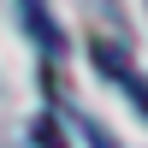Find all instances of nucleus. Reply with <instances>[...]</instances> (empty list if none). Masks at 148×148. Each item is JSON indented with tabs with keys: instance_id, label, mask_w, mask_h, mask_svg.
<instances>
[{
	"instance_id": "f257e3e1",
	"label": "nucleus",
	"mask_w": 148,
	"mask_h": 148,
	"mask_svg": "<svg viewBox=\"0 0 148 148\" xmlns=\"http://www.w3.org/2000/svg\"><path fill=\"white\" fill-rule=\"evenodd\" d=\"M95 65H101L107 77H113L119 89L130 95V101H136V113H148V77H142L136 65H130L125 53H119V47H107V42H95Z\"/></svg>"
},
{
	"instance_id": "f03ea898",
	"label": "nucleus",
	"mask_w": 148,
	"mask_h": 148,
	"mask_svg": "<svg viewBox=\"0 0 148 148\" xmlns=\"http://www.w3.org/2000/svg\"><path fill=\"white\" fill-rule=\"evenodd\" d=\"M18 18H24V30L36 36V47H42L47 59H59V53H65V36H59V24H53V12H47L42 0H18Z\"/></svg>"
},
{
	"instance_id": "7ed1b4c3",
	"label": "nucleus",
	"mask_w": 148,
	"mask_h": 148,
	"mask_svg": "<svg viewBox=\"0 0 148 148\" xmlns=\"http://www.w3.org/2000/svg\"><path fill=\"white\" fill-rule=\"evenodd\" d=\"M30 136H36V148H65V136H59V119H53V113H42V119H36V125H30Z\"/></svg>"
},
{
	"instance_id": "20e7f679",
	"label": "nucleus",
	"mask_w": 148,
	"mask_h": 148,
	"mask_svg": "<svg viewBox=\"0 0 148 148\" xmlns=\"http://www.w3.org/2000/svg\"><path fill=\"white\" fill-rule=\"evenodd\" d=\"M77 130H83V142H89V148H119V142H113V136H107V130H101V125H95V119H83V125H77Z\"/></svg>"
}]
</instances>
